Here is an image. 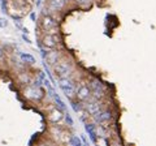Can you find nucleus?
Segmentation results:
<instances>
[{
    "instance_id": "12",
    "label": "nucleus",
    "mask_w": 156,
    "mask_h": 146,
    "mask_svg": "<svg viewBox=\"0 0 156 146\" xmlns=\"http://www.w3.org/2000/svg\"><path fill=\"white\" fill-rule=\"evenodd\" d=\"M13 5L17 9V13L21 14V16L29 13L31 9L30 0H13Z\"/></svg>"
},
{
    "instance_id": "15",
    "label": "nucleus",
    "mask_w": 156,
    "mask_h": 146,
    "mask_svg": "<svg viewBox=\"0 0 156 146\" xmlns=\"http://www.w3.org/2000/svg\"><path fill=\"white\" fill-rule=\"evenodd\" d=\"M17 80H18V82L21 85H30V82H31V76L29 75V73H26V72H20L18 73V76H17Z\"/></svg>"
},
{
    "instance_id": "17",
    "label": "nucleus",
    "mask_w": 156,
    "mask_h": 146,
    "mask_svg": "<svg viewBox=\"0 0 156 146\" xmlns=\"http://www.w3.org/2000/svg\"><path fill=\"white\" fill-rule=\"evenodd\" d=\"M70 106H72V108L76 111V112H80V111L83 108V103L80 100H77V99H72L70 100Z\"/></svg>"
},
{
    "instance_id": "24",
    "label": "nucleus",
    "mask_w": 156,
    "mask_h": 146,
    "mask_svg": "<svg viewBox=\"0 0 156 146\" xmlns=\"http://www.w3.org/2000/svg\"><path fill=\"white\" fill-rule=\"evenodd\" d=\"M22 39H23V41H25L26 43H31V41H30V38H29V37L26 35V34H25V33H23V34H22Z\"/></svg>"
},
{
    "instance_id": "22",
    "label": "nucleus",
    "mask_w": 156,
    "mask_h": 146,
    "mask_svg": "<svg viewBox=\"0 0 156 146\" xmlns=\"http://www.w3.org/2000/svg\"><path fill=\"white\" fill-rule=\"evenodd\" d=\"M0 8L3 13H7V0H0Z\"/></svg>"
},
{
    "instance_id": "26",
    "label": "nucleus",
    "mask_w": 156,
    "mask_h": 146,
    "mask_svg": "<svg viewBox=\"0 0 156 146\" xmlns=\"http://www.w3.org/2000/svg\"><path fill=\"white\" fill-rule=\"evenodd\" d=\"M3 59H4V52H3V50H0V63L3 61Z\"/></svg>"
},
{
    "instance_id": "3",
    "label": "nucleus",
    "mask_w": 156,
    "mask_h": 146,
    "mask_svg": "<svg viewBox=\"0 0 156 146\" xmlns=\"http://www.w3.org/2000/svg\"><path fill=\"white\" fill-rule=\"evenodd\" d=\"M58 87L61 89V91L64 93L69 100L76 99V81L73 80V77H62V78H57Z\"/></svg>"
},
{
    "instance_id": "5",
    "label": "nucleus",
    "mask_w": 156,
    "mask_h": 146,
    "mask_svg": "<svg viewBox=\"0 0 156 146\" xmlns=\"http://www.w3.org/2000/svg\"><path fill=\"white\" fill-rule=\"evenodd\" d=\"M22 95L23 98L33 103H39L43 98H44V91L42 87H37L33 85H25L22 89Z\"/></svg>"
},
{
    "instance_id": "13",
    "label": "nucleus",
    "mask_w": 156,
    "mask_h": 146,
    "mask_svg": "<svg viewBox=\"0 0 156 146\" xmlns=\"http://www.w3.org/2000/svg\"><path fill=\"white\" fill-rule=\"evenodd\" d=\"M85 130H86V133L89 134V137L91 140V142H95L96 138H98V133H96V124L95 123H85Z\"/></svg>"
},
{
    "instance_id": "25",
    "label": "nucleus",
    "mask_w": 156,
    "mask_h": 146,
    "mask_svg": "<svg viewBox=\"0 0 156 146\" xmlns=\"http://www.w3.org/2000/svg\"><path fill=\"white\" fill-rule=\"evenodd\" d=\"M30 20L34 21V22L37 21V16H35V13H34V12H30Z\"/></svg>"
},
{
    "instance_id": "1",
    "label": "nucleus",
    "mask_w": 156,
    "mask_h": 146,
    "mask_svg": "<svg viewBox=\"0 0 156 146\" xmlns=\"http://www.w3.org/2000/svg\"><path fill=\"white\" fill-rule=\"evenodd\" d=\"M48 134H50V140L53 144L61 146L69 145V141L72 137V133L62 124H52L48 128Z\"/></svg>"
},
{
    "instance_id": "8",
    "label": "nucleus",
    "mask_w": 156,
    "mask_h": 146,
    "mask_svg": "<svg viewBox=\"0 0 156 146\" xmlns=\"http://www.w3.org/2000/svg\"><path fill=\"white\" fill-rule=\"evenodd\" d=\"M57 20L56 17H53L52 14H43L41 21H39V27L43 33H46L48 30H51L53 27H57Z\"/></svg>"
},
{
    "instance_id": "14",
    "label": "nucleus",
    "mask_w": 156,
    "mask_h": 146,
    "mask_svg": "<svg viewBox=\"0 0 156 146\" xmlns=\"http://www.w3.org/2000/svg\"><path fill=\"white\" fill-rule=\"evenodd\" d=\"M52 99H53V104H55L56 108H58L60 111H62V112H65V111H68L65 102L60 98V95H58L57 93H56L55 95H53V98H52Z\"/></svg>"
},
{
    "instance_id": "11",
    "label": "nucleus",
    "mask_w": 156,
    "mask_h": 146,
    "mask_svg": "<svg viewBox=\"0 0 156 146\" xmlns=\"http://www.w3.org/2000/svg\"><path fill=\"white\" fill-rule=\"evenodd\" d=\"M66 2L68 0H48L47 13H43V14H51V12H60L66 5Z\"/></svg>"
},
{
    "instance_id": "21",
    "label": "nucleus",
    "mask_w": 156,
    "mask_h": 146,
    "mask_svg": "<svg viewBox=\"0 0 156 146\" xmlns=\"http://www.w3.org/2000/svg\"><path fill=\"white\" fill-rule=\"evenodd\" d=\"M8 24H9V22H8V20H7L5 17H0V27H2V29L7 27Z\"/></svg>"
},
{
    "instance_id": "4",
    "label": "nucleus",
    "mask_w": 156,
    "mask_h": 146,
    "mask_svg": "<svg viewBox=\"0 0 156 146\" xmlns=\"http://www.w3.org/2000/svg\"><path fill=\"white\" fill-rule=\"evenodd\" d=\"M61 37L58 33L55 34H46L43 33V35L39 41V48H44V50H53V48H58L61 45Z\"/></svg>"
},
{
    "instance_id": "23",
    "label": "nucleus",
    "mask_w": 156,
    "mask_h": 146,
    "mask_svg": "<svg viewBox=\"0 0 156 146\" xmlns=\"http://www.w3.org/2000/svg\"><path fill=\"white\" fill-rule=\"evenodd\" d=\"M77 4H80L82 7H87L90 4V0H76Z\"/></svg>"
},
{
    "instance_id": "9",
    "label": "nucleus",
    "mask_w": 156,
    "mask_h": 146,
    "mask_svg": "<svg viewBox=\"0 0 156 146\" xmlns=\"http://www.w3.org/2000/svg\"><path fill=\"white\" fill-rule=\"evenodd\" d=\"M46 119L50 124H61L64 121V112L56 107H52L46 112Z\"/></svg>"
},
{
    "instance_id": "19",
    "label": "nucleus",
    "mask_w": 156,
    "mask_h": 146,
    "mask_svg": "<svg viewBox=\"0 0 156 146\" xmlns=\"http://www.w3.org/2000/svg\"><path fill=\"white\" fill-rule=\"evenodd\" d=\"M69 145L70 146H81L82 145V141L80 138V136H73L70 137V141H69Z\"/></svg>"
},
{
    "instance_id": "20",
    "label": "nucleus",
    "mask_w": 156,
    "mask_h": 146,
    "mask_svg": "<svg viewBox=\"0 0 156 146\" xmlns=\"http://www.w3.org/2000/svg\"><path fill=\"white\" fill-rule=\"evenodd\" d=\"M64 120H65V123H66L68 126H73V125H74V121H73L72 115L68 112V111H65V112H64Z\"/></svg>"
},
{
    "instance_id": "18",
    "label": "nucleus",
    "mask_w": 156,
    "mask_h": 146,
    "mask_svg": "<svg viewBox=\"0 0 156 146\" xmlns=\"http://www.w3.org/2000/svg\"><path fill=\"white\" fill-rule=\"evenodd\" d=\"M94 144H95V146H109V141L107 137H100V136H98V138Z\"/></svg>"
},
{
    "instance_id": "2",
    "label": "nucleus",
    "mask_w": 156,
    "mask_h": 146,
    "mask_svg": "<svg viewBox=\"0 0 156 146\" xmlns=\"http://www.w3.org/2000/svg\"><path fill=\"white\" fill-rule=\"evenodd\" d=\"M53 73L57 78H62V77H70L74 73V61L66 55H62L55 65L52 67Z\"/></svg>"
},
{
    "instance_id": "6",
    "label": "nucleus",
    "mask_w": 156,
    "mask_h": 146,
    "mask_svg": "<svg viewBox=\"0 0 156 146\" xmlns=\"http://www.w3.org/2000/svg\"><path fill=\"white\" fill-rule=\"evenodd\" d=\"M91 119H92V123H95L96 125H100V124H109L111 121H112V119H113V114H112L111 110L103 108V110H100L98 114L92 115Z\"/></svg>"
},
{
    "instance_id": "7",
    "label": "nucleus",
    "mask_w": 156,
    "mask_h": 146,
    "mask_svg": "<svg viewBox=\"0 0 156 146\" xmlns=\"http://www.w3.org/2000/svg\"><path fill=\"white\" fill-rule=\"evenodd\" d=\"M91 97V89L89 84H77L76 85V99L80 102H86L89 100Z\"/></svg>"
},
{
    "instance_id": "16",
    "label": "nucleus",
    "mask_w": 156,
    "mask_h": 146,
    "mask_svg": "<svg viewBox=\"0 0 156 146\" xmlns=\"http://www.w3.org/2000/svg\"><path fill=\"white\" fill-rule=\"evenodd\" d=\"M20 59L22 60V63H25V64H34L35 63V57L30 53H26V52H21L20 53Z\"/></svg>"
},
{
    "instance_id": "27",
    "label": "nucleus",
    "mask_w": 156,
    "mask_h": 146,
    "mask_svg": "<svg viewBox=\"0 0 156 146\" xmlns=\"http://www.w3.org/2000/svg\"><path fill=\"white\" fill-rule=\"evenodd\" d=\"M35 4H37V7H41V0H37Z\"/></svg>"
},
{
    "instance_id": "10",
    "label": "nucleus",
    "mask_w": 156,
    "mask_h": 146,
    "mask_svg": "<svg viewBox=\"0 0 156 146\" xmlns=\"http://www.w3.org/2000/svg\"><path fill=\"white\" fill-rule=\"evenodd\" d=\"M61 56H62V52H61L60 48H53V50H48V51L46 52V56H44L46 65L53 67L58 60H60Z\"/></svg>"
},
{
    "instance_id": "28",
    "label": "nucleus",
    "mask_w": 156,
    "mask_h": 146,
    "mask_svg": "<svg viewBox=\"0 0 156 146\" xmlns=\"http://www.w3.org/2000/svg\"><path fill=\"white\" fill-rule=\"evenodd\" d=\"M39 146H48V145H47V144H42V145H39ZM52 146H55V144H53Z\"/></svg>"
}]
</instances>
